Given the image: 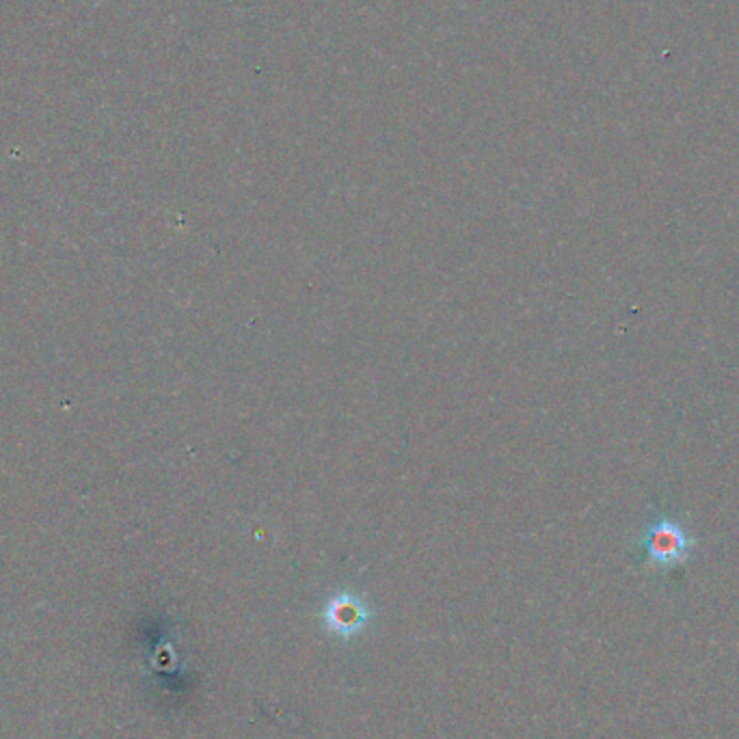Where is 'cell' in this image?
Returning <instances> with one entry per match:
<instances>
[{
	"instance_id": "obj_1",
	"label": "cell",
	"mask_w": 739,
	"mask_h": 739,
	"mask_svg": "<svg viewBox=\"0 0 739 739\" xmlns=\"http://www.w3.org/2000/svg\"><path fill=\"white\" fill-rule=\"evenodd\" d=\"M638 543L645 549L647 560L660 569H672L677 565H683L692 556L696 545L692 532L681 521L672 518L649 521Z\"/></svg>"
},
{
	"instance_id": "obj_2",
	"label": "cell",
	"mask_w": 739,
	"mask_h": 739,
	"mask_svg": "<svg viewBox=\"0 0 739 739\" xmlns=\"http://www.w3.org/2000/svg\"><path fill=\"white\" fill-rule=\"evenodd\" d=\"M368 605L353 592L336 594L325 607V623L338 636H355L368 623Z\"/></svg>"
}]
</instances>
